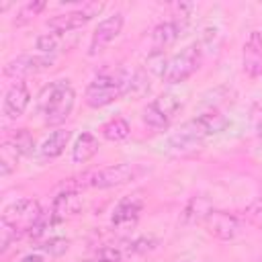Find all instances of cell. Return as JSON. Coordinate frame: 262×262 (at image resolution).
<instances>
[{
    "mask_svg": "<svg viewBox=\"0 0 262 262\" xmlns=\"http://www.w3.org/2000/svg\"><path fill=\"white\" fill-rule=\"evenodd\" d=\"M244 217L250 225H254L256 229H262V199H254L244 209Z\"/></svg>",
    "mask_w": 262,
    "mask_h": 262,
    "instance_id": "obj_26",
    "label": "cell"
},
{
    "mask_svg": "<svg viewBox=\"0 0 262 262\" xmlns=\"http://www.w3.org/2000/svg\"><path fill=\"white\" fill-rule=\"evenodd\" d=\"M96 151H98V139H96L92 133L84 131V133H80V135L76 137V141H74V147H72V162H74V164H86L88 160H92V158L96 156Z\"/></svg>",
    "mask_w": 262,
    "mask_h": 262,
    "instance_id": "obj_17",
    "label": "cell"
},
{
    "mask_svg": "<svg viewBox=\"0 0 262 262\" xmlns=\"http://www.w3.org/2000/svg\"><path fill=\"white\" fill-rule=\"evenodd\" d=\"M205 137H209V135H207L205 127L201 125L199 117H194V119L182 123V125L168 137V147H170L172 151H176V154L192 151V149H196V147L205 141Z\"/></svg>",
    "mask_w": 262,
    "mask_h": 262,
    "instance_id": "obj_8",
    "label": "cell"
},
{
    "mask_svg": "<svg viewBox=\"0 0 262 262\" xmlns=\"http://www.w3.org/2000/svg\"><path fill=\"white\" fill-rule=\"evenodd\" d=\"M6 139L12 141V143L16 145V149H18L23 156H29V154L33 151V147H35V139L31 137V133H29L27 129H16V131L10 133Z\"/></svg>",
    "mask_w": 262,
    "mask_h": 262,
    "instance_id": "obj_24",
    "label": "cell"
},
{
    "mask_svg": "<svg viewBox=\"0 0 262 262\" xmlns=\"http://www.w3.org/2000/svg\"><path fill=\"white\" fill-rule=\"evenodd\" d=\"M207 231L217 237V239H223V242H229L233 239L239 231H242V221L233 215V213H227V211H211L207 215V219L203 221Z\"/></svg>",
    "mask_w": 262,
    "mask_h": 262,
    "instance_id": "obj_9",
    "label": "cell"
},
{
    "mask_svg": "<svg viewBox=\"0 0 262 262\" xmlns=\"http://www.w3.org/2000/svg\"><path fill=\"white\" fill-rule=\"evenodd\" d=\"M180 108L182 98L172 92H164L143 108V123L151 129H166Z\"/></svg>",
    "mask_w": 262,
    "mask_h": 262,
    "instance_id": "obj_6",
    "label": "cell"
},
{
    "mask_svg": "<svg viewBox=\"0 0 262 262\" xmlns=\"http://www.w3.org/2000/svg\"><path fill=\"white\" fill-rule=\"evenodd\" d=\"M131 86V74L119 72V74H98L84 92V100L90 108H100L106 106L121 96L129 94Z\"/></svg>",
    "mask_w": 262,
    "mask_h": 262,
    "instance_id": "obj_3",
    "label": "cell"
},
{
    "mask_svg": "<svg viewBox=\"0 0 262 262\" xmlns=\"http://www.w3.org/2000/svg\"><path fill=\"white\" fill-rule=\"evenodd\" d=\"M51 215L57 219V221H63V219H68V217H74V215H78L80 211H82V196H80V192L78 190H61L55 199H53V203H51Z\"/></svg>",
    "mask_w": 262,
    "mask_h": 262,
    "instance_id": "obj_15",
    "label": "cell"
},
{
    "mask_svg": "<svg viewBox=\"0 0 262 262\" xmlns=\"http://www.w3.org/2000/svg\"><path fill=\"white\" fill-rule=\"evenodd\" d=\"M29 102H31V92H29L27 84L23 80H16L14 84L8 86V90L4 94L2 113L6 115V119H18L27 111Z\"/></svg>",
    "mask_w": 262,
    "mask_h": 262,
    "instance_id": "obj_13",
    "label": "cell"
},
{
    "mask_svg": "<svg viewBox=\"0 0 262 262\" xmlns=\"http://www.w3.org/2000/svg\"><path fill=\"white\" fill-rule=\"evenodd\" d=\"M53 63V55H31V53H23L16 55L14 59H10L4 66V74L10 78L20 80L23 76H31L37 72H43L47 68H51Z\"/></svg>",
    "mask_w": 262,
    "mask_h": 262,
    "instance_id": "obj_10",
    "label": "cell"
},
{
    "mask_svg": "<svg viewBox=\"0 0 262 262\" xmlns=\"http://www.w3.org/2000/svg\"><path fill=\"white\" fill-rule=\"evenodd\" d=\"M104 8L102 2H84L80 8L76 10H70V12H61V14H55L47 20V29L51 33H70V31H76L80 27H84L88 20H92L100 10Z\"/></svg>",
    "mask_w": 262,
    "mask_h": 262,
    "instance_id": "obj_7",
    "label": "cell"
},
{
    "mask_svg": "<svg viewBox=\"0 0 262 262\" xmlns=\"http://www.w3.org/2000/svg\"><path fill=\"white\" fill-rule=\"evenodd\" d=\"M20 158H23V154L16 149V145L12 141L4 139L2 145H0V174L8 176L10 172H14Z\"/></svg>",
    "mask_w": 262,
    "mask_h": 262,
    "instance_id": "obj_21",
    "label": "cell"
},
{
    "mask_svg": "<svg viewBox=\"0 0 262 262\" xmlns=\"http://www.w3.org/2000/svg\"><path fill=\"white\" fill-rule=\"evenodd\" d=\"M242 66L244 72L250 78L262 76V33L252 31L244 43V53H242Z\"/></svg>",
    "mask_w": 262,
    "mask_h": 262,
    "instance_id": "obj_14",
    "label": "cell"
},
{
    "mask_svg": "<svg viewBox=\"0 0 262 262\" xmlns=\"http://www.w3.org/2000/svg\"><path fill=\"white\" fill-rule=\"evenodd\" d=\"M68 35V33H66ZM63 47V35L61 33H45L37 39V49L43 53V55H53L55 51H59Z\"/></svg>",
    "mask_w": 262,
    "mask_h": 262,
    "instance_id": "obj_23",
    "label": "cell"
},
{
    "mask_svg": "<svg viewBox=\"0 0 262 262\" xmlns=\"http://www.w3.org/2000/svg\"><path fill=\"white\" fill-rule=\"evenodd\" d=\"M74 100L76 90L70 80H55L41 88L37 96V108L47 125H61L70 117Z\"/></svg>",
    "mask_w": 262,
    "mask_h": 262,
    "instance_id": "obj_1",
    "label": "cell"
},
{
    "mask_svg": "<svg viewBox=\"0 0 262 262\" xmlns=\"http://www.w3.org/2000/svg\"><path fill=\"white\" fill-rule=\"evenodd\" d=\"M143 211V199L139 194H129V196H123L115 209H113V215H111V223L113 227L117 229H129L137 223L139 215Z\"/></svg>",
    "mask_w": 262,
    "mask_h": 262,
    "instance_id": "obj_11",
    "label": "cell"
},
{
    "mask_svg": "<svg viewBox=\"0 0 262 262\" xmlns=\"http://www.w3.org/2000/svg\"><path fill=\"white\" fill-rule=\"evenodd\" d=\"M180 35H182V29L172 18L156 25L151 31V53H164V49L170 47Z\"/></svg>",
    "mask_w": 262,
    "mask_h": 262,
    "instance_id": "obj_16",
    "label": "cell"
},
{
    "mask_svg": "<svg viewBox=\"0 0 262 262\" xmlns=\"http://www.w3.org/2000/svg\"><path fill=\"white\" fill-rule=\"evenodd\" d=\"M201 59H203V49L199 43H190L186 45L182 51L174 53L166 66H164V72H162V80L166 84H180L184 82L186 78H190L199 66H201Z\"/></svg>",
    "mask_w": 262,
    "mask_h": 262,
    "instance_id": "obj_5",
    "label": "cell"
},
{
    "mask_svg": "<svg viewBox=\"0 0 262 262\" xmlns=\"http://www.w3.org/2000/svg\"><path fill=\"white\" fill-rule=\"evenodd\" d=\"M20 262H43V256H41V254H29V256H25Z\"/></svg>",
    "mask_w": 262,
    "mask_h": 262,
    "instance_id": "obj_29",
    "label": "cell"
},
{
    "mask_svg": "<svg viewBox=\"0 0 262 262\" xmlns=\"http://www.w3.org/2000/svg\"><path fill=\"white\" fill-rule=\"evenodd\" d=\"M123 23H125V18H123V14L121 12H115V14H111V16H106L104 20H100L98 23V27L94 29V33H92V39H90V47H88V53L90 55H96V53H100L115 37H119V33H121V29H123Z\"/></svg>",
    "mask_w": 262,
    "mask_h": 262,
    "instance_id": "obj_12",
    "label": "cell"
},
{
    "mask_svg": "<svg viewBox=\"0 0 262 262\" xmlns=\"http://www.w3.org/2000/svg\"><path fill=\"white\" fill-rule=\"evenodd\" d=\"M213 207L205 196H192L182 211V223H201L207 219Z\"/></svg>",
    "mask_w": 262,
    "mask_h": 262,
    "instance_id": "obj_19",
    "label": "cell"
},
{
    "mask_svg": "<svg viewBox=\"0 0 262 262\" xmlns=\"http://www.w3.org/2000/svg\"><path fill=\"white\" fill-rule=\"evenodd\" d=\"M199 121H201V125L205 127L207 135L221 133V131L227 127V119H225V115H223L221 111H217V108H211V111L201 113V115H199Z\"/></svg>",
    "mask_w": 262,
    "mask_h": 262,
    "instance_id": "obj_22",
    "label": "cell"
},
{
    "mask_svg": "<svg viewBox=\"0 0 262 262\" xmlns=\"http://www.w3.org/2000/svg\"><path fill=\"white\" fill-rule=\"evenodd\" d=\"M43 211L35 199H16L2 211V225L10 227L18 237L23 233H31L35 223L41 219Z\"/></svg>",
    "mask_w": 262,
    "mask_h": 262,
    "instance_id": "obj_4",
    "label": "cell"
},
{
    "mask_svg": "<svg viewBox=\"0 0 262 262\" xmlns=\"http://www.w3.org/2000/svg\"><path fill=\"white\" fill-rule=\"evenodd\" d=\"M43 8H45V2H43V0H33V2H27V4H23V6L18 8L14 23H16V25H25V23H29L31 18H35V16H37V14H39Z\"/></svg>",
    "mask_w": 262,
    "mask_h": 262,
    "instance_id": "obj_25",
    "label": "cell"
},
{
    "mask_svg": "<svg viewBox=\"0 0 262 262\" xmlns=\"http://www.w3.org/2000/svg\"><path fill=\"white\" fill-rule=\"evenodd\" d=\"M100 133H102V137H104L106 141H123V139L129 137L131 127H129L127 119H123V117H113V119H108V121L100 127Z\"/></svg>",
    "mask_w": 262,
    "mask_h": 262,
    "instance_id": "obj_20",
    "label": "cell"
},
{
    "mask_svg": "<svg viewBox=\"0 0 262 262\" xmlns=\"http://www.w3.org/2000/svg\"><path fill=\"white\" fill-rule=\"evenodd\" d=\"M156 246V242L154 239H149V237H139V239H135L133 244H131V252H147V250H151Z\"/></svg>",
    "mask_w": 262,
    "mask_h": 262,
    "instance_id": "obj_28",
    "label": "cell"
},
{
    "mask_svg": "<svg viewBox=\"0 0 262 262\" xmlns=\"http://www.w3.org/2000/svg\"><path fill=\"white\" fill-rule=\"evenodd\" d=\"M39 248L49 252V254H53V256H59V254H63L70 248V242L63 239V237H49V239H43Z\"/></svg>",
    "mask_w": 262,
    "mask_h": 262,
    "instance_id": "obj_27",
    "label": "cell"
},
{
    "mask_svg": "<svg viewBox=\"0 0 262 262\" xmlns=\"http://www.w3.org/2000/svg\"><path fill=\"white\" fill-rule=\"evenodd\" d=\"M70 137H72V133L68 129H55V131H51L45 137V141L41 143V149H39L41 156L45 160H53V158L61 156L63 149H66V145H68V141H70Z\"/></svg>",
    "mask_w": 262,
    "mask_h": 262,
    "instance_id": "obj_18",
    "label": "cell"
},
{
    "mask_svg": "<svg viewBox=\"0 0 262 262\" xmlns=\"http://www.w3.org/2000/svg\"><path fill=\"white\" fill-rule=\"evenodd\" d=\"M135 178V168L131 164H113L96 170H88L76 178H70L66 182V190H82V188H113L127 184Z\"/></svg>",
    "mask_w": 262,
    "mask_h": 262,
    "instance_id": "obj_2",
    "label": "cell"
}]
</instances>
